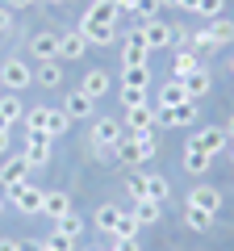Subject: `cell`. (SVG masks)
<instances>
[{
	"label": "cell",
	"mask_w": 234,
	"mask_h": 251,
	"mask_svg": "<svg viewBox=\"0 0 234 251\" xmlns=\"http://www.w3.org/2000/svg\"><path fill=\"white\" fill-rule=\"evenodd\" d=\"M117 218H121V209H117V205H96V214H92V222H96L100 226V230H113V226H117Z\"/></svg>",
	"instance_id": "29"
},
{
	"label": "cell",
	"mask_w": 234,
	"mask_h": 251,
	"mask_svg": "<svg viewBox=\"0 0 234 251\" xmlns=\"http://www.w3.org/2000/svg\"><path fill=\"white\" fill-rule=\"evenodd\" d=\"M42 243H46V247H54V251H75V239H71L67 230H59V226H54V230L46 234Z\"/></svg>",
	"instance_id": "32"
},
{
	"label": "cell",
	"mask_w": 234,
	"mask_h": 251,
	"mask_svg": "<svg viewBox=\"0 0 234 251\" xmlns=\"http://www.w3.org/2000/svg\"><path fill=\"white\" fill-rule=\"evenodd\" d=\"M88 54V42H84V34L80 29H67V34H59V59H84Z\"/></svg>",
	"instance_id": "15"
},
{
	"label": "cell",
	"mask_w": 234,
	"mask_h": 251,
	"mask_svg": "<svg viewBox=\"0 0 234 251\" xmlns=\"http://www.w3.org/2000/svg\"><path fill=\"white\" fill-rule=\"evenodd\" d=\"M92 109H96V100H92L84 88L67 92V100H63V113L71 117V122H88V117H92Z\"/></svg>",
	"instance_id": "11"
},
{
	"label": "cell",
	"mask_w": 234,
	"mask_h": 251,
	"mask_svg": "<svg viewBox=\"0 0 234 251\" xmlns=\"http://www.w3.org/2000/svg\"><path fill=\"white\" fill-rule=\"evenodd\" d=\"M42 251H54V247H46V243H42Z\"/></svg>",
	"instance_id": "54"
},
{
	"label": "cell",
	"mask_w": 234,
	"mask_h": 251,
	"mask_svg": "<svg viewBox=\"0 0 234 251\" xmlns=\"http://www.w3.org/2000/svg\"><path fill=\"white\" fill-rule=\"evenodd\" d=\"M197 4H201V0H180V9H184V13H197Z\"/></svg>",
	"instance_id": "46"
},
{
	"label": "cell",
	"mask_w": 234,
	"mask_h": 251,
	"mask_svg": "<svg viewBox=\"0 0 234 251\" xmlns=\"http://www.w3.org/2000/svg\"><path fill=\"white\" fill-rule=\"evenodd\" d=\"M9 201L21 209V214H42V201H46V188H38V184H17V188H9Z\"/></svg>",
	"instance_id": "4"
},
{
	"label": "cell",
	"mask_w": 234,
	"mask_h": 251,
	"mask_svg": "<svg viewBox=\"0 0 234 251\" xmlns=\"http://www.w3.org/2000/svg\"><path fill=\"white\" fill-rule=\"evenodd\" d=\"M146 54H151L146 42L138 34H130L126 42H121V67H146Z\"/></svg>",
	"instance_id": "16"
},
{
	"label": "cell",
	"mask_w": 234,
	"mask_h": 251,
	"mask_svg": "<svg viewBox=\"0 0 234 251\" xmlns=\"http://www.w3.org/2000/svg\"><path fill=\"white\" fill-rule=\"evenodd\" d=\"M138 230H142V226H138V218L134 214H121L117 218V226L109 234H113V239H138Z\"/></svg>",
	"instance_id": "26"
},
{
	"label": "cell",
	"mask_w": 234,
	"mask_h": 251,
	"mask_svg": "<svg viewBox=\"0 0 234 251\" xmlns=\"http://www.w3.org/2000/svg\"><path fill=\"white\" fill-rule=\"evenodd\" d=\"M46 117H50V109H46V105L25 109V130H29V134H34V130H42V134H46Z\"/></svg>",
	"instance_id": "30"
},
{
	"label": "cell",
	"mask_w": 234,
	"mask_h": 251,
	"mask_svg": "<svg viewBox=\"0 0 234 251\" xmlns=\"http://www.w3.org/2000/svg\"><path fill=\"white\" fill-rule=\"evenodd\" d=\"M121 105H126V109L130 105H146V92L142 88H121Z\"/></svg>",
	"instance_id": "39"
},
{
	"label": "cell",
	"mask_w": 234,
	"mask_h": 251,
	"mask_svg": "<svg viewBox=\"0 0 234 251\" xmlns=\"http://www.w3.org/2000/svg\"><path fill=\"white\" fill-rule=\"evenodd\" d=\"M184 222H188L192 230H209V226H213V214H205V209H184Z\"/></svg>",
	"instance_id": "34"
},
{
	"label": "cell",
	"mask_w": 234,
	"mask_h": 251,
	"mask_svg": "<svg viewBox=\"0 0 234 251\" xmlns=\"http://www.w3.org/2000/svg\"><path fill=\"white\" fill-rule=\"evenodd\" d=\"M42 214L50 218V222H63V218L71 214V193H63V188H46V201H42Z\"/></svg>",
	"instance_id": "10"
},
{
	"label": "cell",
	"mask_w": 234,
	"mask_h": 251,
	"mask_svg": "<svg viewBox=\"0 0 234 251\" xmlns=\"http://www.w3.org/2000/svg\"><path fill=\"white\" fill-rule=\"evenodd\" d=\"M197 67H201L197 50H176V59H171V80H184V75H192Z\"/></svg>",
	"instance_id": "22"
},
{
	"label": "cell",
	"mask_w": 234,
	"mask_h": 251,
	"mask_svg": "<svg viewBox=\"0 0 234 251\" xmlns=\"http://www.w3.org/2000/svg\"><path fill=\"white\" fill-rule=\"evenodd\" d=\"M34 84V67L25 59H4L0 63V88L4 92H25Z\"/></svg>",
	"instance_id": "2"
},
{
	"label": "cell",
	"mask_w": 234,
	"mask_h": 251,
	"mask_svg": "<svg viewBox=\"0 0 234 251\" xmlns=\"http://www.w3.org/2000/svg\"><path fill=\"white\" fill-rule=\"evenodd\" d=\"M0 155H9V126H0Z\"/></svg>",
	"instance_id": "43"
},
{
	"label": "cell",
	"mask_w": 234,
	"mask_h": 251,
	"mask_svg": "<svg viewBox=\"0 0 234 251\" xmlns=\"http://www.w3.org/2000/svg\"><path fill=\"white\" fill-rule=\"evenodd\" d=\"M9 29H13V17H9L4 9H0V34H9Z\"/></svg>",
	"instance_id": "44"
},
{
	"label": "cell",
	"mask_w": 234,
	"mask_h": 251,
	"mask_svg": "<svg viewBox=\"0 0 234 251\" xmlns=\"http://www.w3.org/2000/svg\"><path fill=\"white\" fill-rule=\"evenodd\" d=\"M46 4H54V9H59V4H67V0H46Z\"/></svg>",
	"instance_id": "50"
},
{
	"label": "cell",
	"mask_w": 234,
	"mask_h": 251,
	"mask_svg": "<svg viewBox=\"0 0 234 251\" xmlns=\"http://www.w3.org/2000/svg\"><path fill=\"white\" fill-rule=\"evenodd\" d=\"M117 4V13H121V17H126V13H138V0H113Z\"/></svg>",
	"instance_id": "42"
},
{
	"label": "cell",
	"mask_w": 234,
	"mask_h": 251,
	"mask_svg": "<svg viewBox=\"0 0 234 251\" xmlns=\"http://www.w3.org/2000/svg\"><path fill=\"white\" fill-rule=\"evenodd\" d=\"M67 130H71V117H67L63 109H50V117H46V134L59 138V134H67Z\"/></svg>",
	"instance_id": "28"
},
{
	"label": "cell",
	"mask_w": 234,
	"mask_h": 251,
	"mask_svg": "<svg viewBox=\"0 0 234 251\" xmlns=\"http://www.w3.org/2000/svg\"><path fill=\"white\" fill-rule=\"evenodd\" d=\"M109 251H138V239H113Z\"/></svg>",
	"instance_id": "41"
},
{
	"label": "cell",
	"mask_w": 234,
	"mask_h": 251,
	"mask_svg": "<svg viewBox=\"0 0 234 251\" xmlns=\"http://www.w3.org/2000/svg\"><path fill=\"white\" fill-rule=\"evenodd\" d=\"M121 88H151V67H121Z\"/></svg>",
	"instance_id": "23"
},
{
	"label": "cell",
	"mask_w": 234,
	"mask_h": 251,
	"mask_svg": "<svg viewBox=\"0 0 234 251\" xmlns=\"http://www.w3.org/2000/svg\"><path fill=\"white\" fill-rule=\"evenodd\" d=\"M230 75H234V59H230Z\"/></svg>",
	"instance_id": "55"
},
{
	"label": "cell",
	"mask_w": 234,
	"mask_h": 251,
	"mask_svg": "<svg viewBox=\"0 0 234 251\" xmlns=\"http://www.w3.org/2000/svg\"><path fill=\"white\" fill-rule=\"evenodd\" d=\"M80 34H84V42H88V46H109V42H117V25L96 21V17H88V13H84V21H80Z\"/></svg>",
	"instance_id": "6"
},
{
	"label": "cell",
	"mask_w": 234,
	"mask_h": 251,
	"mask_svg": "<svg viewBox=\"0 0 234 251\" xmlns=\"http://www.w3.org/2000/svg\"><path fill=\"white\" fill-rule=\"evenodd\" d=\"M159 9H163V0H138V13H134V17L138 21H155V17H159Z\"/></svg>",
	"instance_id": "36"
},
{
	"label": "cell",
	"mask_w": 234,
	"mask_h": 251,
	"mask_svg": "<svg viewBox=\"0 0 234 251\" xmlns=\"http://www.w3.org/2000/svg\"><path fill=\"white\" fill-rule=\"evenodd\" d=\"M109 84H113V80H109L105 72H88V75H84V84H80V88L88 92L92 100H96V97H105V92H109Z\"/></svg>",
	"instance_id": "25"
},
{
	"label": "cell",
	"mask_w": 234,
	"mask_h": 251,
	"mask_svg": "<svg viewBox=\"0 0 234 251\" xmlns=\"http://www.w3.org/2000/svg\"><path fill=\"white\" fill-rule=\"evenodd\" d=\"M113 151H117V163H142V155H138V143H134L130 134H121V143H117Z\"/></svg>",
	"instance_id": "27"
},
{
	"label": "cell",
	"mask_w": 234,
	"mask_h": 251,
	"mask_svg": "<svg viewBox=\"0 0 234 251\" xmlns=\"http://www.w3.org/2000/svg\"><path fill=\"white\" fill-rule=\"evenodd\" d=\"M54 226H59V230H67V234H71V239H80V234H84V218L75 214V209H71V214L63 218V222H54Z\"/></svg>",
	"instance_id": "35"
},
{
	"label": "cell",
	"mask_w": 234,
	"mask_h": 251,
	"mask_svg": "<svg viewBox=\"0 0 234 251\" xmlns=\"http://www.w3.org/2000/svg\"><path fill=\"white\" fill-rule=\"evenodd\" d=\"M134 218H138V226H155V222L163 218V201L138 197V201H134Z\"/></svg>",
	"instance_id": "21"
},
{
	"label": "cell",
	"mask_w": 234,
	"mask_h": 251,
	"mask_svg": "<svg viewBox=\"0 0 234 251\" xmlns=\"http://www.w3.org/2000/svg\"><path fill=\"white\" fill-rule=\"evenodd\" d=\"M17 122H25V105L17 92H4L0 97V126H17Z\"/></svg>",
	"instance_id": "18"
},
{
	"label": "cell",
	"mask_w": 234,
	"mask_h": 251,
	"mask_svg": "<svg viewBox=\"0 0 234 251\" xmlns=\"http://www.w3.org/2000/svg\"><path fill=\"white\" fill-rule=\"evenodd\" d=\"M126 134V126L117 122V117H96L92 122V147H117Z\"/></svg>",
	"instance_id": "7"
},
{
	"label": "cell",
	"mask_w": 234,
	"mask_h": 251,
	"mask_svg": "<svg viewBox=\"0 0 234 251\" xmlns=\"http://www.w3.org/2000/svg\"><path fill=\"white\" fill-rule=\"evenodd\" d=\"M17 251H42V243H17Z\"/></svg>",
	"instance_id": "48"
},
{
	"label": "cell",
	"mask_w": 234,
	"mask_h": 251,
	"mask_svg": "<svg viewBox=\"0 0 234 251\" xmlns=\"http://www.w3.org/2000/svg\"><path fill=\"white\" fill-rule=\"evenodd\" d=\"M180 84H184V92H188L192 100H201V97H205L209 88H213V75H209L205 67H197V72H192V75H184Z\"/></svg>",
	"instance_id": "20"
},
{
	"label": "cell",
	"mask_w": 234,
	"mask_h": 251,
	"mask_svg": "<svg viewBox=\"0 0 234 251\" xmlns=\"http://www.w3.org/2000/svg\"><path fill=\"white\" fill-rule=\"evenodd\" d=\"M188 209H205V214L217 218V209H222V188H213V184H197V188L188 193Z\"/></svg>",
	"instance_id": "8"
},
{
	"label": "cell",
	"mask_w": 234,
	"mask_h": 251,
	"mask_svg": "<svg viewBox=\"0 0 234 251\" xmlns=\"http://www.w3.org/2000/svg\"><path fill=\"white\" fill-rule=\"evenodd\" d=\"M192 138H197V143H201V151H205V155H213V159L226 151V147H230V138H226V130H222V126H201V134H192Z\"/></svg>",
	"instance_id": "12"
},
{
	"label": "cell",
	"mask_w": 234,
	"mask_h": 251,
	"mask_svg": "<svg viewBox=\"0 0 234 251\" xmlns=\"http://www.w3.org/2000/svg\"><path fill=\"white\" fill-rule=\"evenodd\" d=\"M29 54H34L38 63L59 59V34H54V29H42V34H34V38H29Z\"/></svg>",
	"instance_id": "14"
},
{
	"label": "cell",
	"mask_w": 234,
	"mask_h": 251,
	"mask_svg": "<svg viewBox=\"0 0 234 251\" xmlns=\"http://www.w3.org/2000/svg\"><path fill=\"white\" fill-rule=\"evenodd\" d=\"M0 97H4V88H0Z\"/></svg>",
	"instance_id": "56"
},
{
	"label": "cell",
	"mask_w": 234,
	"mask_h": 251,
	"mask_svg": "<svg viewBox=\"0 0 234 251\" xmlns=\"http://www.w3.org/2000/svg\"><path fill=\"white\" fill-rule=\"evenodd\" d=\"M9 9H34V0H9Z\"/></svg>",
	"instance_id": "45"
},
{
	"label": "cell",
	"mask_w": 234,
	"mask_h": 251,
	"mask_svg": "<svg viewBox=\"0 0 234 251\" xmlns=\"http://www.w3.org/2000/svg\"><path fill=\"white\" fill-rule=\"evenodd\" d=\"M0 214H4V193H0Z\"/></svg>",
	"instance_id": "53"
},
{
	"label": "cell",
	"mask_w": 234,
	"mask_h": 251,
	"mask_svg": "<svg viewBox=\"0 0 234 251\" xmlns=\"http://www.w3.org/2000/svg\"><path fill=\"white\" fill-rule=\"evenodd\" d=\"M121 126H126V134H142V130H155V109L151 105H130L126 117H121Z\"/></svg>",
	"instance_id": "9"
},
{
	"label": "cell",
	"mask_w": 234,
	"mask_h": 251,
	"mask_svg": "<svg viewBox=\"0 0 234 251\" xmlns=\"http://www.w3.org/2000/svg\"><path fill=\"white\" fill-rule=\"evenodd\" d=\"M209 38H213V42L217 46H226V42H234V21L230 17H213V21H209Z\"/></svg>",
	"instance_id": "24"
},
{
	"label": "cell",
	"mask_w": 234,
	"mask_h": 251,
	"mask_svg": "<svg viewBox=\"0 0 234 251\" xmlns=\"http://www.w3.org/2000/svg\"><path fill=\"white\" fill-rule=\"evenodd\" d=\"M29 159V172L46 168L50 163V134H42V130H34V134H25V151H21Z\"/></svg>",
	"instance_id": "5"
},
{
	"label": "cell",
	"mask_w": 234,
	"mask_h": 251,
	"mask_svg": "<svg viewBox=\"0 0 234 251\" xmlns=\"http://www.w3.org/2000/svg\"><path fill=\"white\" fill-rule=\"evenodd\" d=\"M163 4H176V9H180V0H163Z\"/></svg>",
	"instance_id": "52"
},
{
	"label": "cell",
	"mask_w": 234,
	"mask_h": 251,
	"mask_svg": "<svg viewBox=\"0 0 234 251\" xmlns=\"http://www.w3.org/2000/svg\"><path fill=\"white\" fill-rule=\"evenodd\" d=\"M25 180H29V159L25 155H4V159H0V193L25 184Z\"/></svg>",
	"instance_id": "3"
},
{
	"label": "cell",
	"mask_w": 234,
	"mask_h": 251,
	"mask_svg": "<svg viewBox=\"0 0 234 251\" xmlns=\"http://www.w3.org/2000/svg\"><path fill=\"white\" fill-rule=\"evenodd\" d=\"M222 9H226V0H201V4H197V13H201V17H205V21L222 17Z\"/></svg>",
	"instance_id": "37"
},
{
	"label": "cell",
	"mask_w": 234,
	"mask_h": 251,
	"mask_svg": "<svg viewBox=\"0 0 234 251\" xmlns=\"http://www.w3.org/2000/svg\"><path fill=\"white\" fill-rule=\"evenodd\" d=\"M226 155H230V159H234V143H230V147H226Z\"/></svg>",
	"instance_id": "51"
},
{
	"label": "cell",
	"mask_w": 234,
	"mask_h": 251,
	"mask_svg": "<svg viewBox=\"0 0 234 251\" xmlns=\"http://www.w3.org/2000/svg\"><path fill=\"white\" fill-rule=\"evenodd\" d=\"M134 34L146 42V50H167V46L176 42V25H167L163 17H155V21H138Z\"/></svg>",
	"instance_id": "1"
},
{
	"label": "cell",
	"mask_w": 234,
	"mask_h": 251,
	"mask_svg": "<svg viewBox=\"0 0 234 251\" xmlns=\"http://www.w3.org/2000/svg\"><path fill=\"white\" fill-rule=\"evenodd\" d=\"M213 46H217V42L209 38V29H205V25H201L197 34H192V50H213Z\"/></svg>",
	"instance_id": "38"
},
{
	"label": "cell",
	"mask_w": 234,
	"mask_h": 251,
	"mask_svg": "<svg viewBox=\"0 0 234 251\" xmlns=\"http://www.w3.org/2000/svg\"><path fill=\"white\" fill-rule=\"evenodd\" d=\"M167 176H146V197L151 201H167Z\"/></svg>",
	"instance_id": "33"
},
{
	"label": "cell",
	"mask_w": 234,
	"mask_h": 251,
	"mask_svg": "<svg viewBox=\"0 0 234 251\" xmlns=\"http://www.w3.org/2000/svg\"><path fill=\"white\" fill-rule=\"evenodd\" d=\"M0 251H17V239H0Z\"/></svg>",
	"instance_id": "47"
},
{
	"label": "cell",
	"mask_w": 234,
	"mask_h": 251,
	"mask_svg": "<svg viewBox=\"0 0 234 251\" xmlns=\"http://www.w3.org/2000/svg\"><path fill=\"white\" fill-rule=\"evenodd\" d=\"M34 84H42V88H63V59H46V63H38Z\"/></svg>",
	"instance_id": "17"
},
{
	"label": "cell",
	"mask_w": 234,
	"mask_h": 251,
	"mask_svg": "<svg viewBox=\"0 0 234 251\" xmlns=\"http://www.w3.org/2000/svg\"><path fill=\"white\" fill-rule=\"evenodd\" d=\"M126 193H130L134 201H138V197H146V176H130V180H126Z\"/></svg>",
	"instance_id": "40"
},
{
	"label": "cell",
	"mask_w": 234,
	"mask_h": 251,
	"mask_svg": "<svg viewBox=\"0 0 234 251\" xmlns=\"http://www.w3.org/2000/svg\"><path fill=\"white\" fill-rule=\"evenodd\" d=\"M209 168H213V155H205L197 138H188V147H184V172L188 176H205Z\"/></svg>",
	"instance_id": "13"
},
{
	"label": "cell",
	"mask_w": 234,
	"mask_h": 251,
	"mask_svg": "<svg viewBox=\"0 0 234 251\" xmlns=\"http://www.w3.org/2000/svg\"><path fill=\"white\" fill-rule=\"evenodd\" d=\"M222 130H226V138H230V143H234V113H230V122H226Z\"/></svg>",
	"instance_id": "49"
},
{
	"label": "cell",
	"mask_w": 234,
	"mask_h": 251,
	"mask_svg": "<svg viewBox=\"0 0 234 251\" xmlns=\"http://www.w3.org/2000/svg\"><path fill=\"white\" fill-rule=\"evenodd\" d=\"M88 17H96V21H109V25H113V21L121 17V13H117V4H113V0H96V4L88 9Z\"/></svg>",
	"instance_id": "31"
},
{
	"label": "cell",
	"mask_w": 234,
	"mask_h": 251,
	"mask_svg": "<svg viewBox=\"0 0 234 251\" xmlns=\"http://www.w3.org/2000/svg\"><path fill=\"white\" fill-rule=\"evenodd\" d=\"M184 100H192V97L184 92L180 80H163L159 84V109H176V105H184Z\"/></svg>",
	"instance_id": "19"
}]
</instances>
